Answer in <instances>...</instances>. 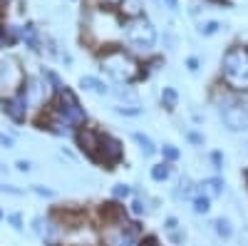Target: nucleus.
I'll return each mask as SVG.
<instances>
[{"mask_svg":"<svg viewBox=\"0 0 248 246\" xmlns=\"http://www.w3.org/2000/svg\"><path fill=\"white\" fill-rule=\"evenodd\" d=\"M221 75L226 85L236 92L248 90V50L246 48H231L221 60Z\"/></svg>","mask_w":248,"mask_h":246,"instance_id":"nucleus-1","label":"nucleus"},{"mask_svg":"<svg viewBox=\"0 0 248 246\" xmlns=\"http://www.w3.org/2000/svg\"><path fill=\"white\" fill-rule=\"evenodd\" d=\"M99 65L114 82H122V85H129V82H134L137 75H139L137 60L129 52H124V50H109L105 57H102Z\"/></svg>","mask_w":248,"mask_h":246,"instance_id":"nucleus-2","label":"nucleus"},{"mask_svg":"<svg viewBox=\"0 0 248 246\" xmlns=\"http://www.w3.org/2000/svg\"><path fill=\"white\" fill-rule=\"evenodd\" d=\"M124 40L127 45L137 52H149L156 45V28L149 23L147 17H132L124 25Z\"/></svg>","mask_w":248,"mask_h":246,"instance_id":"nucleus-3","label":"nucleus"},{"mask_svg":"<svg viewBox=\"0 0 248 246\" xmlns=\"http://www.w3.org/2000/svg\"><path fill=\"white\" fill-rule=\"evenodd\" d=\"M55 115L60 117V119H65L67 125H82V122L87 119V112H85V107H82V102H79V97L70 90V87H62L60 92H57V107H55Z\"/></svg>","mask_w":248,"mask_h":246,"instance_id":"nucleus-4","label":"nucleus"},{"mask_svg":"<svg viewBox=\"0 0 248 246\" xmlns=\"http://www.w3.org/2000/svg\"><path fill=\"white\" fill-rule=\"evenodd\" d=\"M25 85L23 70H20V63L15 57H3L0 60V95H15L20 87Z\"/></svg>","mask_w":248,"mask_h":246,"instance_id":"nucleus-5","label":"nucleus"},{"mask_svg":"<svg viewBox=\"0 0 248 246\" xmlns=\"http://www.w3.org/2000/svg\"><path fill=\"white\" fill-rule=\"evenodd\" d=\"M221 122L229 132H246L248 130V107L243 102H231L221 107Z\"/></svg>","mask_w":248,"mask_h":246,"instance_id":"nucleus-6","label":"nucleus"},{"mask_svg":"<svg viewBox=\"0 0 248 246\" xmlns=\"http://www.w3.org/2000/svg\"><path fill=\"white\" fill-rule=\"evenodd\" d=\"M0 110H3V115L8 117V119H13L15 125H23V122L28 119V99H25V92H23V87H20L15 95H10V97H3L0 99Z\"/></svg>","mask_w":248,"mask_h":246,"instance_id":"nucleus-7","label":"nucleus"},{"mask_svg":"<svg viewBox=\"0 0 248 246\" xmlns=\"http://www.w3.org/2000/svg\"><path fill=\"white\" fill-rule=\"evenodd\" d=\"M124 157V149H122V142L112 134H99V147H97V159L94 162H102V164H117L122 162Z\"/></svg>","mask_w":248,"mask_h":246,"instance_id":"nucleus-8","label":"nucleus"},{"mask_svg":"<svg viewBox=\"0 0 248 246\" xmlns=\"http://www.w3.org/2000/svg\"><path fill=\"white\" fill-rule=\"evenodd\" d=\"M79 87L85 90V92H92V95H97V97H107L112 90L107 87V82H102L99 77H94V75H85V77H79Z\"/></svg>","mask_w":248,"mask_h":246,"instance_id":"nucleus-9","label":"nucleus"},{"mask_svg":"<svg viewBox=\"0 0 248 246\" xmlns=\"http://www.w3.org/2000/svg\"><path fill=\"white\" fill-rule=\"evenodd\" d=\"M199 192H201L203 197H209V199L221 197V194H223V179H221V177H209V179H203V181L199 184Z\"/></svg>","mask_w":248,"mask_h":246,"instance_id":"nucleus-10","label":"nucleus"},{"mask_svg":"<svg viewBox=\"0 0 248 246\" xmlns=\"http://www.w3.org/2000/svg\"><path fill=\"white\" fill-rule=\"evenodd\" d=\"M132 139L137 142V147H139V152H141L144 157H154V154H156V145L152 142V137H149V134H144V132H134V134H132Z\"/></svg>","mask_w":248,"mask_h":246,"instance_id":"nucleus-11","label":"nucleus"},{"mask_svg":"<svg viewBox=\"0 0 248 246\" xmlns=\"http://www.w3.org/2000/svg\"><path fill=\"white\" fill-rule=\"evenodd\" d=\"M107 246H134V234L132 229H119L107 239Z\"/></svg>","mask_w":248,"mask_h":246,"instance_id":"nucleus-12","label":"nucleus"},{"mask_svg":"<svg viewBox=\"0 0 248 246\" xmlns=\"http://www.w3.org/2000/svg\"><path fill=\"white\" fill-rule=\"evenodd\" d=\"M20 37L25 40V45L30 48V50H40V35H37V30H35V25H25L23 30H20Z\"/></svg>","mask_w":248,"mask_h":246,"instance_id":"nucleus-13","label":"nucleus"},{"mask_svg":"<svg viewBox=\"0 0 248 246\" xmlns=\"http://www.w3.org/2000/svg\"><path fill=\"white\" fill-rule=\"evenodd\" d=\"M214 231H216V236L223 239V241H229V239L233 236V227H231V221L226 219V216H221V219L214 221Z\"/></svg>","mask_w":248,"mask_h":246,"instance_id":"nucleus-14","label":"nucleus"},{"mask_svg":"<svg viewBox=\"0 0 248 246\" xmlns=\"http://www.w3.org/2000/svg\"><path fill=\"white\" fill-rule=\"evenodd\" d=\"M191 194H194V181L189 177H181L176 189H174V197L176 199H191Z\"/></svg>","mask_w":248,"mask_h":246,"instance_id":"nucleus-15","label":"nucleus"},{"mask_svg":"<svg viewBox=\"0 0 248 246\" xmlns=\"http://www.w3.org/2000/svg\"><path fill=\"white\" fill-rule=\"evenodd\" d=\"M119 10L127 15L129 20H132V17H141V0H122Z\"/></svg>","mask_w":248,"mask_h":246,"instance_id":"nucleus-16","label":"nucleus"},{"mask_svg":"<svg viewBox=\"0 0 248 246\" xmlns=\"http://www.w3.org/2000/svg\"><path fill=\"white\" fill-rule=\"evenodd\" d=\"M161 105L167 107L169 112H174L176 105H179V92H176L174 87H164V90H161Z\"/></svg>","mask_w":248,"mask_h":246,"instance_id":"nucleus-17","label":"nucleus"},{"mask_svg":"<svg viewBox=\"0 0 248 246\" xmlns=\"http://www.w3.org/2000/svg\"><path fill=\"white\" fill-rule=\"evenodd\" d=\"M149 174H152V179H154V181H159V184H161V181H167V179L171 177V164H169V162L154 164Z\"/></svg>","mask_w":248,"mask_h":246,"instance_id":"nucleus-18","label":"nucleus"},{"mask_svg":"<svg viewBox=\"0 0 248 246\" xmlns=\"http://www.w3.org/2000/svg\"><path fill=\"white\" fill-rule=\"evenodd\" d=\"M114 95L124 102V105H134V107L139 105V95H137V90H134V87H117V90H114Z\"/></svg>","mask_w":248,"mask_h":246,"instance_id":"nucleus-19","label":"nucleus"},{"mask_svg":"<svg viewBox=\"0 0 248 246\" xmlns=\"http://www.w3.org/2000/svg\"><path fill=\"white\" fill-rule=\"evenodd\" d=\"M114 115H119V117H141L144 115V107H134V105H117L114 107Z\"/></svg>","mask_w":248,"mask_h":246,"instance_id":"nucleus-20","label":"nucleus"},{"mask_svg":"<svg viewBox=\"0 0 248 246\" xmlns=\"http://www.w3.org/2000/svg\"><path fill=\"white\" fill-rule=\"evenodd\" d=\"M209 212H211V199L203 194L194 197V214H209Z\"/></svg>","mask_w":248,"mask_h":246,"instance_id":"nucleus-21","label":"nucleus"},{"mask_svg":"<svg viewBox=\"0 0 248 246\" xmlns=\"http://www.w3.org/2000/svg\"><path fill=\"white\" fill-rule=\"evenodd\" d=\"M129 212H132L134 216H144V214H149V207H147V201H144L141 197H134V199H132Z\"/></svg>","mask_w":248,"mask_h":246,"instance_id":"nucleus-22","label":"nucleus"},{"mask_svg":"<svg viewBox=\"0 0 248 246\" xmlns=\"http://www.w3.org/2000/svg\"><path fill=\"white\" fill-rule=\"evenodd\" d=\"M112 197L114 199H129L132 197V187H129V184H114V187H112Z\"/></svg>","mask_w":248,"mask_h":246,"instance_id":"nucleus-23","label":"nucleus"},{"mask_svg":"<svg viewBox=\"0 0 248 246\" xmlns=\"http://www.w3.org/2000/svg\"><path fill=\"white\" fill-rule=\"evenodd\" d=\"M32 231H35L40 239H45V236H47V221H45L43 216H35V219H32Z\"/></svg>","mask_w":248,"mask_h":246,"instance_id":"nucleus-24","label":"nucleus"},{"mask_svg":"<svg viewBox=\"0 0 248 246\" xmlns=\"http://www.w3.org/2000/svg\"><path fill=\"white\" fill-rule=\"evenodd\" d=\"M0 194H8V197H23L25 189L15 187V184H3V181H0Z\"/></svg>","mask_w":248,"mask_h":246,"instance_id":"nucleus-25","label":"nucleus"},{"mask_svg":"<svg viewBox=\"0 0 248 246\" xmlns=\"http://www.w3.org/2000/svg\"><path fill=\"white\" fill-rule=\"evenodd\" d=\"M30 192H32V194H37V197H45V199H55V197H57L52 189L43 187V184H32V187H30Z\"/></svg>","mask_w":248,"mask_h":246,"instance_id":"nucleus-26","label":"nucleus"},{"mask_svg":"<svg viewBox=\"0 0 248 246\" xmlns=\"http://www.w3.org/2000/svg\"><path fill=\"white\" fill-rule=\"evenodd\" d=\"M161 154H164V159H167V162H176L179 159V149L174 145H164L161 147Z\"/></svg>","mask_w":248,"mask_h":246,"instance_id":"nucleus-27","label":"nucleus"},{"mask_svg":"<svg viewBox=\"0 0 248 246\" xmlns=\"http://www.w3.org/2000/svg\"><path fill=\"white\" fill-rule=\"evenodd\" d=\"M218 30H221V23H216V20H211V23H203V25L199 28L201 35H214V33H218Z\"/></svg>","mask_w":248,"mask_h":246,"instance_id":"nucleus-28","label":"nucleus"},{"mask_svg":"<svg viewBox=\"0 0 248 246\" xmlns=\"http://www.w3.org/2000/svg\"><path fill=\"white\" fill-rule=\"evenodd\" d=\"M8 221L13 224L15 231H23V227H25V224H23V216H20V214H8Z\"/></svg>","mask_w":248,"mask_h":246,"instance_id":"nucleus-29","label":"nucleus"},{"mask_svg":"<svg viewBox=\"0 0 248 246\" xmlns=\"http://www.w3.org/2000/svg\"><path fill=\"white\" fill-rule=\"evenodd\" d=\"M15 167H17V172L28 174V172H32V162H30V159H17V162H15Z\"/></svg>","mask_w":248,"mask_h":246,"instance_id":"nucleus-30","label":"nucleus"},{"mask_svg":"<svg viewBox=\"0 0 248 246\" xmlns=\"http://www.w3.org/2000/svg\"><path fill=\"white\" fill-rule=\"evenodd\" d=\"M0 147H5V149H13L15 147V139L5 132H0Z\"/></svg>","mask_w":248,"mask_h":246,"instance_id":"nucleus-31","label":"nucleus"},{"mask_svg":"<svg viewBox=\"0 0 248 246\" xmlns=\"http://www.w3.org/2000/svg\"><path fill=\"white\" fill-rule=\"evenodd\" d=\"M167 234H169V239H171L174 244H184V239H186V234L179 231V229H171V231H167Z\"/></svg>","mask_w":248,"mask_h":246,"instance_id":"nucleus-32","label":"nucleus"},{"mask_svg":"<svg viewBox=\"0 0 248 246\" xmlns=\"http://www.w3.org/2000/svg\"><path fill=\"white\" fill-rule=\"evenodd\" d=\"M156 3L159 5H164V8H167V10H179V0H156Z\"/></svg>","mask_w":248,"mask_h":246,"instance_id":"nucleus-33","label":"nucleus"},{"mask_svg":"<svg viewBox=\"0 0 248 246\" xmlns=\"http://www.w3.org/2000/svg\"><path fill=\"white\" fill-rule=\"evenodd\" d=\"M211 164H214L216 169H221L223 167V154L221 152H211Z\"/></svg>","mask_w":248,"mask_h":246,"instance_id":"nucleus-34","label":"nucleus"},{"mask_svg":"<svg viewBox=\"0 0 248 246\" xmlns=\"http://www.w3.org/2000/svg\"><path fill=\"white\" fill-rule=\"evenodd\" d=\"M186 139L194 142V145H203V134H199V132H186Z\"/></svg>","mask_w":248,"mask_h":246,"instance_id":"nucleus-35","label":"nucleus"},{"mask_svg":"<svg viewBox=\"0 0 248 246\" xmlns=\"http://www.w3.org/2000/svg\"><path fill=\"white\" fill-rule=\"evenodd\" d=\"M164 229H167V231H171V229H179V219H176V216H169L167 221H164Z\"/></svg>","mask_w":248,"mask_h":246,"instance_id":"nucleus-36","label":"nucleus"},{"mask_svg":"<svg viewBox=\"0 0 248 246\" xmlns=\"http://www.w3.org/2000/svg\"><path fill=\"white\" fill-rule=\"evenodd\" d=\"M186 67H189V72H196L199 70V57H189L186 60Z\"/></svg>","mask_w":248,"mask_h":246,"instance_id":"nucleus-37","label":"nucleus"},{"mask_svg":"<svg viewBox=\"0 0 248 246\" xmlns=\"http://www.w3.org/2000/svg\"><path fill=\"white\" fill-rule=\"evenodd\" d=\"M238 244H241V246H248V227L241 229V234H238Z\"/></svg>","mask_w":248,"mask_h":246,"instance_id":"nucleus-38","label":"nucleus"},{"mask_svg":"<svg viewBox=\"0 0 248 246\" xmlns=\"http://www.w3.org/2000/svg\"><path fill=\"white\" fill-rule=\"evenodd\" d=\"M105 3H109V5H119L122 0H105Z\"/></svg>","mask_w":248,"mask_h":246,"instance_id":"nucleus-39","label":"nucleus"},{"mask_svg":"<svg viewBox=\"0 0 248 246\" xmlns=\"http://www.w3.org/2000/svg\"><path fill=\"white\" fill-rule=\"evenodd\" d=\"M5 169H8V167H5V164H3V162H0V174H3Z\"/></svg>","mask_w":248,"mask_h":246,"instance_id":"nucleus-40","label":"nucleus"},{"mask_svg":"<svg viewBox=\"0 0 248 246\" xmlns=\"http://www.w3.org/2000/svg\"><path fill=\"white\" fill-rule=\"evenodd\" d=\"M0 219H3V212H0Z\"/></svg>","mask_w":248,"mask_h":246,"instance_id":"nucleus-41","label":"nucleus"}]
</instances>
